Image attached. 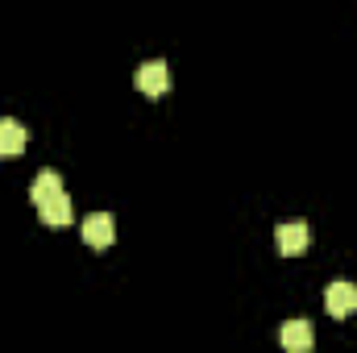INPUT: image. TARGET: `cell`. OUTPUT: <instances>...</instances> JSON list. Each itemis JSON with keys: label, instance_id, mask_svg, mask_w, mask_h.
<instances>
[{"label": "cell", "instance_id": "cell-5", "mask_svg": "<svg viewBox=\"0 0 357 353\" xmlns=\"http://www.w3.org/2000/svg\"><path fill=\"white\" fill-rule=\"evenodd\" d=\"M84 241H88L91 250H108L116 241V220L108 212H91L88 220H84Z\"/></svg>", "mask_w": 357, "mask_h": 353}, {"label": "cell", "instance_id": "cell-4", "mask_svg": "<svg viewBox=\"0 0 357 353\" xmlns=\"http://www.w3.org/2000/svg\"><path fill=\"white\" fill-rule=\"evenodd\" d=\"M324 308H328L333 320L354 316L357 312V287L354 283H328V291H324Z\"/></svg>", "mask_w": 357, "mask_h": 353}, {"label": "cell", "instance_id": "cell-3", "mask_svg": "<svg viewBox=\"0 0 357 353\" xmlns=\"http://www.w3.org/2000/svg\"><path fill=\"white\" fill-rule=\"evenodd\" d=\"M38 216H42V225H50V229H67V225L75 220L71 195H67V191H54L50 200H42V204H38Z\"/></svg>", "mask_w": 357, "mask_h": 353}, {"label": "cell", "instance_id": "cell-6", "mask_svg": "<svg viewBox=\"0 0 357 353\" xmlns=\"http://www.w3.org/2000/svg\"><path fill=\"white\" fill-rule=\"evenodd\" d=\"M278 341H282V350H287V353H307L312 345H316L312 320H287V324H282V333H278Z\"/></svg>", "mask_w": 357, "mask_h": 353}, {"label": "cell", "instance_id": "cell-1", "mask_svg": "<svg viewBox=\"0 0 357 353\" xmlns=\"http://www.w3.org/2000/svg\"><path fill=\"white\" fill-rule=\"evenodd\" d=\"M274 246H278V254H282V258H299V254L312 246V229H307L303 220H287V225H278Z\"/></svg>", "mask_w": 357, "mask_h": 353}, {"label": "cell", "instance_id": "cell-2", "mask_svg": "<svg viewBox=\"0 0 357 353\" xmlns=\"http://www.w3.org/2000/svg\"><path fill=\"white\" fill-rule=\"evenodd\" d=\"M137 91H146L150 100H158V96H167L171 88V67L162 63V59H154V63H146V67H137Z\"/></svg>", "mask_w": 357, "mask_h": 353}, {"label": "cell", "instance_id": "cell-8", "mask_svg": "<svg viewBox=\"0 0 357 353\" xmlns=\"http://www.w3.org/2000/svg\"><path fill=\"white\" fill-rule=\"evenodd\" d=\"M54 191H63V175H59V171H42V175H33L29 200H33V204H42V200H50Z\"/></svg>", "mask_w": 357, "mask_h": 353}, {"label": "cell", "instance_id": "cell-7", "mask_svg": "<svg viewBox=\"0 0 357 353\" xmlns=\"http://www.w3.org/2000/svg\"><path fill=\"white\" fill-rule=\"evenodd\" d=\"M25 142H29L25 125H21V121H13V117H4V121H0V158H21Z\"/></svg>", "mask_w": 357, "mask_h": 353}]
</instances>
